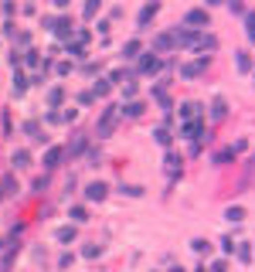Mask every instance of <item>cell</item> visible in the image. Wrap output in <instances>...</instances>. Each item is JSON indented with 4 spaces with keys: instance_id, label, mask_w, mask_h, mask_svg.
<instances>
[{
    "instance_id": "obj_1",
    "label": "cell",
    "mask_w": 255,
    "mask_h": 272,
    "mask_svg": "<svg viewBox=\"0 0 255 272\" xmlns=\"http://www.w3.org/2000/svg\"><path fill=\"white\" fill-rule=\"evenodd\" d=\"M116 119H119V106H106L102 116H99V123H96V133L99 136H109L113 130H116Z\"/></svg>"
},
{
    "instance_id": "obj_2",
    "label": "cell",
    "mask_w": 255,
    "mask_h": 272,
    "mask_svg": "<svg viewBox=\"0 0 255 272\" xmlns=\"http://www.w3.org/2000/svg\"><path fill=\"white\" fill-rule=\"evenodd\" d=\"M170 38H174V44H177V48H197V41H201V38L194 34V31H191V27H177Z\"/></svg>"
},
{
    "instance_id": "obj_3",
    "label": "cell",
    "mask_w": 255,
    "mask_h": 272,
    "mask_svg": "<svg viewBox=\"0 0 255 272\" xmlns=\"http://www.w3.org/2000/svg\"><path fill=\"white\" fill-rule=\"evenodd\" d=\"M61 160H65V150H61V146H48V153H44L41 163H44V170H55Z\"/></svg>"
},
{
    "instance_id": "obj_4",
    "label": "cell",
    "mask_w": 255,
    "mask_h": 272,
    "mask_svg": "<svg viewBox=\"0 0 255 272\" xmlns=\"http://www.w3.org/2000/svg\"><path fill=\"white\" fill-rule=\"evenodd\" d=\"M201 133H204V126H201V119H187V123L180 126V136H184V139H197Z\"/></svg>"
},
{
    "instance_id": "obj_5",
    "label": "cell",
    "mask_w": 255,
    "mask_h": 272,
    "mask_svg": "<svg viewBox=\"0 0 255 272\" xmlns=\"http://www.w3.org/2000/svg\"><path fill=\"white\" fill-rule=\"evenodd\" d=\"M139 72H143V75H153V72H160V58L153 55V51L139 58Z\"/></svg>"
},
{
    "instance_id": "obj_6",
    "label": "cell",
    "mask_w": 255,
    "mask_h": 272,
    "mask_svg": "<svg viewBox=\"0 0 255 272\" xmlns=\"http://www.w3.org/2000/svg\"><path fill=\"white\" fill-rule=\"evenodd\" d=\"M197 24H208V10H187L184 14V27H197Z\"/></svg>"
},
{
    "instance_id": "obj_7",
    "label": "cell",
    "mask_w": 255,
    "mask_h": 272,
    "mask_svg": "<svg viewBox=\"0 0 255 272\" xmlns=\"http://www.w3.org/2000/svg\"><path fill=\"white\" fill-rule=\"evenodd\" d=\"M106 194H109V187H106L102 180H96V184H89V187H85V197H89V201H102Z\"/></svg>"
},
{
    "instance_id": "obj_8",
    "label": "cell",
    "mask_w": 255,
    "mask_h": 272,
    "mask_svg": "<svg viewBox=\"0 0 255 272\" xmlns=\"http://www.w3.org/2000/svg\"><path fill=\"white\" fill-rule=\"evenodd\" d=\"M157 7H160V0H150V3H146V7L139 10V17H136V24H139V27H146V24H150V17L157 14Z\"/></svg>"
},
{
    "instance_id": "obj_9",
    "label": "cell",
    "mask_w": 255,
    "mask_h": 272,
    "mask_svg": "<svg viewBox=\"0 0 255 272\" xmlns=\"http://www.w3.org/2000/svg\"><path fill=\"white\" fill-rule=\"evenodd\" d=\"M85 146H89V139H85V136H75V139L65 146V156H79V153H85Z\"/></svg>"
},
{
    "instance_id": "obj_10",
    "label": "cell",
    "mask_w": 255,
    "mask_h": 272,
    "mask_svg": "<svg viewBox=\"0 0 255 272\" xmlns=\"http://www.w3.org/2000/svg\"><path fill=\"white\" fill-rule=\"evenodd\" d=\"M51 31H55L58 38H72V34H75V27H72V20H68V17L55 20V27H51Z\"/></svg>"
},
{
    "instance_id": "obj_11",
    "label": "cell",
    "mask_w": 255,
    "mask_h": 272,
    "mask_svg": "<svg viewBox=\"0 0 255 272\" xmlns=\"http://www.w3.org/2000/svg\"><path fill=\"white\" fill-rule=\"evenodd\" d=\"M24 133L31 136L34 143H44V139H48V136L41 133V126H38V123H34V119H31V123H24Z\"/></svg>"
},
{
    "instance_id": "obj_12",
    "label": "cell",
    "mask_w": 255,
    "mask_h": 272,
    "mask_svg": "<svg viewBox=\"0 0 255 272\" xmlns=\"http://www.w3.org/2000/svg\"><path fill=\"white\" fill-rule=\"evenodd\" d=\"M180 119H201V106L197 102H184L180 106Z\"/></svg>"
},
{
    "instance_id": "obj_13",
    "label": "cell",
    "mask_w": 255,
    "mask_h": 272,
    "mask_svg": "<svg viewBox=\"0 0 255 272\" xmlns=\"http://www.w3.org/2000/svg\"><path fill=\"white\" fill-rule=\"evenodd\" d=\"M235 146H225V150H218V153H215V163H218V167H225V163H228V160H235Z\"/></svg>"
},
{
    "instance_id": "obj_14",
    "label": "cell",
    "mask_w": 255,
    "mask_h": 272,
    "mask_svg": "<svg viewBox=\"0 0 255 272\" xmlns=\"http://www.w3.org/2000/svg\"><path fill=\"white\" fill-rule=\"evenodd\" d=\"M61 99H65V89H61V85L48 89V106H51V109H58V106H61Z\"/></svg>"
},
{
    "instance_id": "obj_15",
    "label": "cell",
    "mask_w": 255,
    "mask_h": 272,
    "mask_svg": "<svg viewBox=\"0 0 255 272\" xmlns=\"http://www.w3.org/2000/svg\"><path fill=\"white\" fill-rule=\"evenodd\" d=\"M211 116H215V119H225V116H228V106H225V99H215V102H211Z\"/></svg>"
},
{
    "instance_id": "obj_16",
    "label": "cell",
    "mask_w": 255,
    "mask_h": 272,
    "mask_svg": "<svg viewBox=\"0 0 255 272\" xmlns=\"http://www.w3.org/2000/svg\"><path fill=\"white\" fill-rule=\"evenodd\" d=\"M153 48H157V51H170V48H174V38H170V34H157Z\"/></svg>"
},
{
    "instance_id": "obj_17",
    "label": "cell",
    "mask_w": 255,
    "mask_h": 272,
    "mask_svg": "<svg viewBox=\"0 0 255 272\" xmlns=\"http://www.w3.org/2000/svg\"><path fill=\"white\" fill-rule=\"evenodd\" d=\"M10 163H14V167H27V163H31V153H27V150H14Z\"/></svg>"
},
{
    "instance_id": "obj_18",
    "label": "cell",
    "mask_w": 255,
    "mask_h": 272,
    "mask_svg": "<svg viewBox=\"0 0 255 272\" xmlns=\"http://www.w3.org/2000/svg\"><path fill=\"white\" fill-rule=\"evenodd\" d=\"M139 113H143V102H126L119 109V116H139Z\"/></svg>"
},
{
    "instance_id": "obj_19",
    "label": "cell",
    "mask_w": 255,
    "mask_h": 272,
    "mask_svg": "<svg viewBox=\"0 0 255 272\" xmlns=\"http://www.w3.org/2000/svg\"><path fill=\"white\" fill-rule=\"evenodd\" d=\"M153 136H157V143H160V146H170V139H174L167 126H160V130H153Z\"/></svg>"
},
{
    "instance_id": "obj_20",
    "label": "cell",
    "mask_w": 255,
    "mask_h": 272,
    "mask_svg": "<svg viewBox=\"0 0 255 272\" xmlns=\"http://www.w3.org/2000/svg\"><path fill=\"white\" fill-rule=\"evenodd\" d=\"M58 242H75V225H65V228H58Z\"/></svg>"
},
{
    "instance_id": "obj_21",
    "label": "cell",
    "mask_w": 255,
    "mask_h": 272,
    "mask_svg": "<svg viewBox=\"0 0 255 272\" xmlns=\"http://www.w3.org/2000/svg\"><path fill=\"white\" fill-rule=\"evenodd\" d=\"M109 89H113V82H109V78H99L96 89H92V96H109Z\"/></svg>"
},
{
    "instance_id": "obj_22",
    "label": "cell",
    "mask_w": 255,
    "mask_h": 272,
    "mask_svg": "<svg viewBox=\"0 0 255 272\" xmlns=\"http://www.w3.org/2000/svg\"><path fill=\"white\" fill-rule=\"evenodd\" d=\"M27 85H31V82L20 75V72H14V92H17V96H24V89H27Z\"/></svg>"
},
{
    "instance_id": "obj_23",
    "label": "cell",
    "mask_w": 255,
    "mask_h": 272,
    "mask_svg": "<svg viewBox=\"0 0 255 272\" xmlns=\"http://www.w3.org/2000/svg\"><path fill=\"white\" fill-rule=\"evenodd\" d=\"M72 221H75V225H82V221H89V211H85L82 204H75V208H72Z\"/></svg>"
},
{
    "instance_id": "obj_24",
    "label": "cell",
    "mask_w": 255,
    "mask_h": 272,
    "mask_svg": "<svg viewBox=\"0 0 255 272\" xmlns=\"http://www.w3.org/2000/svg\"><path fill=\"white\" fill-rule=\"evenodd\" d=\"M167 170H170V177H177V170H180V156L177 153H167Z\"/></svg>"
},
{
    "instance_id": "obj_25",
    "label": "cell",
    "mask_w": 255,
    "mask_h": 272,
    "mask_svg": "<svg viewBox=\"0 0 255 272\" xmlns=\"http://www.w3.org/2000/svg\"><path fill=\"white\" fill-rule=\"evenodd\" d=\"M123 55H126V58H139V41H126Z\"/></svg>"
},
{
    "instance_id": "obj_26",
    "label": "cell",
    "mask_w": 255,
    "mask_h": 272,
    "mask_svg": "<svg viewBox=\"0 0 255 272\" xmlns=\"http://www.w3.org/2000/svg\"><path fill=\"white\" fill-rule=\"evenodd\" d=\"M235 65H238V72H252V58H249L245 51H242V55L235 58Z\"/></svg>"
},
{
    "instance_id": "obj_27",
    "label": "cell",
    "mask_w": 255,
    "mask_h": 272,
    "mask_svg": "<svg viewBox=\"0 0 255 272\" xmlns=\"http://www.w3.org/2000/svg\"><path fill=\"white\" fill-rule=\"evenodd\" d=\"M245 31H249V41L255 44V10H252V14H245Z\"/></svg>"
},
{
    "instance_id": "obj_28",
    "label": "cell",
    "mask_w": 255,
    "mask_h": 272,
    "mask_svg": "<svg viewBox=\"0 0 255 272\" xmlns=\"http://www.w3.org/2000/svg\"><path fill=\"white\" fill-rule=\"evenodd\" d=\"M191 249H194L197 255H204V252H208V249H211V245H208L204 238H194V242H191Z\"/></svg>"
},
{
    "instance_id": "obj_29",
    "label": "cell",
    "mask_w": 255,
    "mask_h": 272,
    "mask_svg": "<svg viewBox=\"0 0 255 272\" xmlns=\"http://www.w3.org/2000/svg\"><path fill=\"white\" fill-rule=\"evenodd\" d=\"M197 48H204V51H215V48H218V38H201V41H197Z\"/></svg>"
},
{
    "instance_id": "obj_30",
    "label": "cell",
    "mask_w": 255,
    "mask_h": 272,
    "mask_svg": "<svg viewBox=\"0 0 255 272\" xmlns=\"http://www.w3.org/2000/svg\"><path fill=\"white\" fill-rule=\"evenodd\" d=\"M225 218H228V221H242V218H245V211H242V208H228V211H225Z\"/></svg>"
},
{
    "instance_id": "obj_31",
    "label": "cell",
    "mask_w": 255,
    "mask_h": 272,
    "mask_svg": "<svg viewBox=\"0 0 255 272\" xmlns=\"http://www.w3.org/2000/svg\"><path fill=\"white\" fill-rule=\"evenodd\" d=\"M99 252H102V245H85V249H82V255H85V259H96Z\"/></svg>"
},
{
    "instance_id": "obj_32",
    "label": "cell",
    "mask_w": 255,
    "mask_h": 272,
    "mask_svg": "<svg viewBox=\"0 0 255 272\" xmlns=\"http://www.w3.org/2000/svg\"><path fill=\"white\" fill-rule=\"evenodd\" d=\"M44 191H48V177H38L34 180V194H44Z\"/></svg>"
},
{
    "instance_id": "obj_33",
    "label": "cell",
    "mask_w": 255,
    "mask_h": 272,
    "mask_svg": "<svg viewBox=\"0 0 255 272\" xmlns=\"http://www.w3.org/2000/svg\"><path fill=\"white\" fill-rule=\"evenodd\" d=\"M99 3H102V0H89V3H85V17H92V14H96Z\"/></svg>"
},
{
    "instance_id": "obj_34",
    "label": "cell",
    "mask_w": 255,
    "mask_h": 272,
    "mask_svg": "<svg viewBox=\"0 0 255 272\" xmlns=\"http://www.w3.org/2000/svg\"><path fill=\"white\" fill-rule=\"evenodd\" d=\"M238 259L249 262V259H252V249H249V245H238Z\"/></svg>"
},
{
    "instance_id": "obj_35",
    "label": "cell",
    "mask_w": 255,
    "mask_h": 272,
    "mask_svg": "<svg viewBox=\"0 0 255 272\" xmlns=\"http://www.w3.org/2000/svg\"><path fill=\"white\" fill-rule=\"evenodd\" d=\"M79 119V109H68V113H61V123H75Z\"/></svg>"
},
{
    "instance_id": "obj_36",
    "label": "cell",
    "mask_w": 255,
    "mask_h": 272,
    "mask_svg": "<svg viewBox=\"0 0 255 272\" xmlns=\"http://www.w3.org/2000/svg\"><path fill=\"white\" fill-rule=\"evenodd\" d=\"M211 272H228V262H221V259H218V262H211Z\"/></svg>"
},
{
    "instance_id": "obj_37",
    "label": "cell",
    "mask_w": 255,
    "mask_h": 272,
    "mask_svg": "<svg viewBox=\"0 0 255 272\" xmlns=\"http://www.w3.org/2000/svg\"><path fill=\"white\" fill-rule=\"evenodd\" d=\"M221 249L232 255V252H235V242H232V238H221Z\"/></svg>"
},
{
    "instance_id": "obj_38",
    "label": "cell",
    "mask_w": 255,
    "mask_h": 272,
    "mask_svg": "<svg viewBox=\"0 0 255 272\" xmlns=\"http://www.w3.org/2000/svg\"><path fill=\"white\" fill-rule=\"evenodd\" d=\"M58 266H61V269H68V266H72V252H65V255H61V259H58Z\"/></svg>"
},
{
    "instance_id": "obj_39",
    "label": "cell",
    "mask_w": 255,
    "mask_h": 272,
    "mask_svg": "<svg viewBox=\"0 0 255 272\" xmlns=\"http://www.w3.org/2000/svg\"><path fill=\"white\" fill-rule=\"evenodd\" d=\"M51 3H55V7H65V3H68V0H51Z\"/></svg>"
}]
</instances>
